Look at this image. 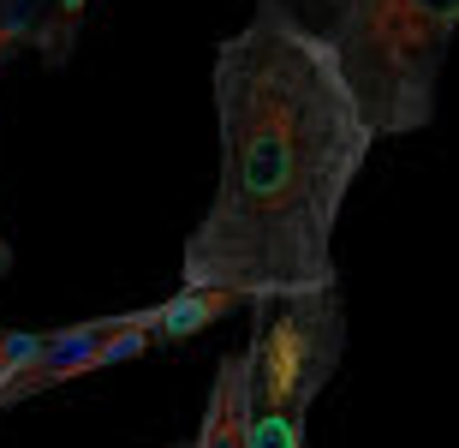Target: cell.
Segmentation results:
<instances>
[{
    "mask_svg": "<svg viewBox=\"0 0 459 448\" xmlns=\"http://www.w3.org/2000/svg\"><path fill=\"white\" fill-rule=\"evenodd\" d=\"M215 120L221 180L179 258L186 287L245 305L341 287L334 222L376 144L341 66L256 6L215 48Z\"/></svg>",
    "mask_w": 459,
    "mask_h": 448,
    "instance_id": "1",
    "label": "cell"
},
{
    "mask_svg": "<svg viewBox=\"0 0 459 448\" xmlns=\"http://www.w3.org/2000/svg\"><path fill=\"white\" fill-rule=\"evenodd\" d=\"M341 66L370 138H406L436 120L459 0H256Z\"/></svg>",
    "mask_w": 459,
    "mask_h": 448,
    "instance_id": "2",
    "label": "cell"
},
{
    "mask_svg": "<svg viewBox=\"0 0 459 448\" xmlns=\"http://www.w3.org/2000/svg\"><path fill=\"white\" fill-rule=\"evenodd\" d=\"M251 341H245V371H251V448H305V413L328 389L346 347V311L341 287L328 294H292L251 305Z\"/></svg>",
    "mask_w": 459,
    "mask_h": 448,
    "instance_id": "3",
    "label": "cell"
},
{
    "mask_svg": "<svg viewBox=\"0 0 459 448\" xmlns=\"http://www.w3.org/2000/svg\"><path fill=\"white\" fill-rule=\"evenodd\" d=\"M251 371H245V353H227L215 365V382H209V407L204 425L191 436V448H251Z\"/></svg>",
    "mask_w": 459,
    "mask_h": 448,
    "instance_id": "4",
    "label": "cell"
},
{
    "mask_svg": "<svg viewBox=\"0 0 459 448\" xmlns=\"http://www.w3.org/2000/svg\"><path fill=\"white\" fill-rule=\"evenodd\" d=\"M245 305V299L233 294H215V287H179V294L168 299V305H150V311H126V323L143 329L155 347H173V341H191L197 329L221 323V317H233V311Z\"/></svg>",
    "mask_w": 459,
    "mask_h": 448,
    "instance_id": "5",
    "label": "cell"
},
{
    "mask_svg": "<svg viewBox=\"0 0 459 448\" xmlns=\"http://www.w3.org/2000/svg\"><path fill=\"white\" fill-rule=\"evenodd\" d=\"M42 353H48V335H18V329H0V389H6L18 371H30Z\"/></svg>",
    "mask_w": 459,
    "mask_h": 448,
    "instance_id": "6",
    "label": "cell"
},
{
    "mask_svg": "<svg viewBox=\"0 0 459 448\" xmlns=\"http://www.w3.org/2000/svg\"><path fill=\"white\" fill-rule=\"evenodd\" d=\"M84 13H90V0H48V48L60 54V48H72V36H78V24H84Z\"/></svg>",
    "mask_w": 459,
    "mask_h": 448,
    "instance_id": "7",
    "label": "cell"
},
{
    "mask_svg": "<svg viewBox=\"0 0 459 448\" xmlns=\"http://www.w3.org/2000/svg\"><path fill=\"white\" fill-rule=\"evenodd\" d=\"M6 269H13V245L0 240V276H6Z\"/></svg>",
    "mask_w": 459,
    "mask_h": 448,
    "instance_id": "8",
    "label": "cell"
},
{
    "mask_svg": "<svg viewBox=\"0 0 459 448\" xmlns=\"http://www.w3.org/2000/svg\"><path fill=\"white\" fill-rule=\"evenodd\" d=\"M179 448H191V443H179Z\"/></svg>",
    "mask_w": 459,
    "mask_h": 448,
    "instance_id": "9",
    "label": "cell"
}]
</instances>
